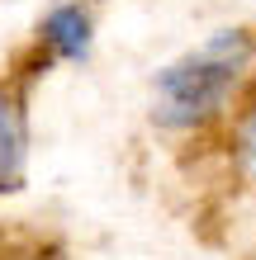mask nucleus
Wrapping results in <instances>:
<instances>
[{"label":"nucleus","mask_w":256,"mask_h":260,"mask_svg":"<svg viewBox=\"0 0 256 260\" xmlns=\"http://www.w3.org/2000/svg\"><path fill=\"white\" fill-rule=\"evenodd\" d=\"M228 161L233 175L242 180L247 189H256V81L237 95V104L228 109Z\"/></svg>","instance_id":"nucleus-2"},{"label":"nucleus","mask_w":256,"mask_h":260,"mask_svg":"<svg viewBox=\"0 0 256 260\" xmlns=\"http://www.w3.org/2000/svg\"><path fill=\"white\" fill-rule=\"evenodd\" d=\"M256 43L251 34H218L171 62L152 85V114L157 123L200 133L218 118H228L237 95L256 81Z\"/></svg>","instance_id":"nucleus-1"},{"label":"nucleus","mask_w":256,"mask_h":260,"mask_svg":"<svg viewBox=\"0 0 256 260\" xmlns=\"http://www.w3.org/2000/svg\"><path fill=\"white\" fill-rule=\"evenodd\" d=\"M14 260H38V255H14Z\"/></svg>","instance_id":"nucleus-3"}]
</instances>
